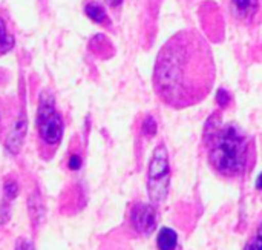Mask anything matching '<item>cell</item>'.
Returning <instances> with one entry per match:
<instances>
[{
    "label": "cell",
    "instance_id": "obj_1",
    "mask_svg": "<svg viewBox=\"0 0 262 250\" xmlns=\"http://www.w3.org/2000/svg\"><path fill=\"white\" fill-rule=\"evenodd\" d=\"M154 89L173 109L203 101L215 81V60L207 40L195 29L173 34L160 49L154 68Z\"/></svg>",
    "mask_w": 262,
    "mask_h": 250
},
{
    "label": "cell",
    "instance_id": "obj_2",
    "mask_svg": "<svg viewBox=\"0 0 262 250\" xmlns=\"http://www.w3.org/2000/svg\"><path fill=\"white\" fill-rule=\"evenodd\" d=\"M209 163L221 177L235 178L244 174L249 161L250 140L233 121H223L221 114L210 115L204 128Z\"/></svg>",
    "mask_w": 262,
    "mask_h": 250
},
{
    "label": "cell",
    "instance_id": "obj_3",
    "mask_svg": "<svg viewBox=\"0 0 262 250\" xmlns=\"http://www.w3.org/2000/svg\"><path fill=\"white\" fill-rule=\"evenodd\" d=\"M37 134L43 146L46 148H57L63 138V118L61 114L55 108V98L51 91H41L38 97V108H37Z\"/></svg>",
    "mask_w": 262,
    "mask_h": 250
},
{
    "label": "cell",
    "instance_id": "obj_4",
    "mask_svg": "<svg viewBox=\"0 0 262 250\" xmlns=\"http://www.w3.org/2000/svg\"><path fill=\"white\" fill-rule=\"evenodd\" d=\"M169 177H170L169 155L166 146L161 143L154 149L149 163V171H147V187H149V198L152 204H160L163 200H166Z\"/></svg>",
    "mask_w": 262,
    "mask_h": 250
},
{
    "label": "cell",
    "instance_id": "obj_5",
    "mask_svg": "<svg viewBox=\"0 0 262 250\" xmlns=\"http://www.w3.org/2000/svg\"><path fill=\"white\" fill-rule=\"evenodd\" d=\"M130 226L141 235H149L157 226V212L152 204L137 203L130 209Z\"/></svg>",
    "mask_w": 262,
    "mask_h": 250
},
{
    "label": "cell",
    "instance_id": "obj_6",
    "mask_svg": "<svg viewBox=\"0 0 262 250\" xmlns=\"http://www.w3.org/2000/svg\"><path fill=\"white\" fill-rule=\"evenodd\" d=\"M26 131H28V117H26V109L23 105L5 141V149L9 155H17L20 152L25 137H26Z\"/></svg>",
    "mask_w": 262,
    "mask_h": 250
},
{
    "label": "cell",
    "instance_id": "obj_7",
    "mask_svg": "<svg viewBox=\"0 0 262 250\" xmlns=\"http://www.w3.org/2000/svg\"><path fill=\"white\" fill-rule=\"evenodd\" d=\"M258 11L259 0H230L232 15L243 23H250Z\"/></svg>",
    "mask_w": 262,
    "mask_h": 250
},
{
    "label": "cell",
    "instance_id": "obj_8",
    "mask_svg": "<svg viewBox=\"0 0 262 250\" xmlns=\"http://www.w3.org/2000/svg\"><path fill=\"white\" fill-rule=\"evenodd\" d=\"M15 45V37L11 32V20L6 9L0 8V57L12 51Z\"/></svg>",
    "mask_w": 262,
    "mask_h": 250
},
{
    "label": "cell",
    "instance_id": "obj_9",
    "mask_svg": "<svg viewBox=\"0 0 262 250\" xmlns=\"http://www.w3.org/2000/svg\"><path fill=\"white\" fill-rule=\"evenodd\" d=\"M28 209H29L32 226L37 227L40 224V221L43 220V217H45V204H43V200H41L38 192H32V195L29 197Z\"/></svg>",
    "mask_w": 262,
    "mask_h": 250
},
{
    "label": "cell",
    "instance_id": "obj_10",
    "mask_svg": "<svg viewBox=\"0 0 262 250\" xmlns=\"http://www.w3.org/2000/svg\"><path fill=\"white\" fill-rule=\"evenodd\" d=\"M178 244V235L170 227H163L157 237V247L158 250H175Z\"/></svg>",
    "mask_w": 262,
    "mask_h": 250
},
{
    "label": "cell",
    "instance_id": "obj_11",
    "mask_svg": "<svg viewBox=\"0 0 262 250\" xmlns=\"http://www.w3.org/2000/svg\"><path fill=\"white\" fill-rule=\"evenodd\" d=\"M84 12L92 22H95L98 25H107L109 23V17L106 14V9L97 2H88L84 5Z\"/></svg>",
    "mask_w": 262,
    "mask_h": 250
},
{
    "label": "cell",
    "instance_id": "obj_12",
    "mask_svg": "<svg viewBox=\"0 0 262 250\" xmlns=\"http://www.w3.org/2000/svg\"><path fill=\"white\" fill-rule=\"evenodd\" d=\"M18 184L15 180L12 178H8L5 180V184H3V194H5V201H12L17 198L18 195Z\"/></svg>",
    "mask_w": 262,
    "mask_h": 250
},
{
    "label": "cell",
    "instance_id": "obj_13",
    "mask_svg": "<svg viewBox=\"0 0 262 250\" xmlns=\"http://www.w3.org/2000/svg\"><path fill=\"white\" fill-rule=\"evenodd\" d=\"M141 132L146 137H154L157 134V121H155L154 117H146L144 118L143 126H141Z\"/></svg>",
    "mask_w": 262,
    "mask_h": 250
},
{
    "label": "cell",
    "instance_id": "obj_14",
    "mask_svg": "<svg viewBox=\"0 0 262 250\" xmlns=\"http://www.w3.org/2000/svg\"><path fill=\"white\" fill-rule=\"evenodd\" d=\"M216 101L221 108H227L229 103H230V94L224 89H220L218 94H216Z\"/></svg>",
    "mask_w": 262,
    "mask_h": 250
},
{
    "label": "cell",
    "instance_id": "obj_15",
    "mask_svg": "<svg viewBox=\"0 0 262 250\" xmlns=\"http://www.w3.org/2000/svg\"><path fill=\"white\" fill-rule=\"evenodd\" d=\"M81 164H83V160L78 154H72L68 160V168L71 171H78L81 168Z\"/></svg>",
    "mask_w": 262,
    "mask_h": 250
},
{
    "label": "cell",
    "instance_id": "obj_16",
    "mask_svg": "<svg viewBox=\"0 0 262 250\" xmlns=\"http://www.w3.org/2000/svg\"><path fill=\"white\" fill-rule=\"evenodd\" d=\"M15 250H35L34 244L28 238H18L15 243Z\"/></svg>",
    "mask_w": 262,
    "mask_h": 250
},
{
    "label": "cell",
    "instance_id": "obj_17",
    "mask_svg": "<svg viewBox=\"0 0 262 250\" xmlns=\"http://www.w3.org/2000/svg\"><path fill=\"white\" fill-rule=\"evenodd\" d=\"M244 250H262V240L255 235L252 240H249V241H247V244H246Z\"/></svg>",
    "mask_w": 262,
    "mask_h": 250
},
{
    "label": "cell",
    "instance_id": "obj_18",
    "mask_svg": "<svg viewBox=\"0 0 262 250\" xmlns=\"http://www.w3.org/2000/svg\"><path fill=\"white\" fill-rule=\"evenodd\" d=\"M111 8H118L121 3H123V0H104Z\"/></svg>",
    "mask_w": 262,
    "mask_h": 250
},
{
    "label": "cell",
    "instance_id": "obj_19",
    "mask_svg": "<svg viewBox=\"0 0 262 250\" xmlns=\"http://www.w3.org/2000/svg\"><path fill=\"white\" fill-rule=\"evenodd\" d=\"M256 189L262 191V174L258 177V180H256Z\"/></svg>",
    "mask_w": 262,
    "mask_h": 250
},
{
    "label": "cell",
    "instance_id": "obj_20",
    "mask_svg": "<svg viewBox=\"0 0 262 250\" xmlns=\"http://www.w3.org/2000/svg\"><path fill=\"white\" fill-rule=\"evenodd\" d=\"M256 237H258V238H261V240H262V223L259 224L258 231H256Z\"/></svg>",
    "mask_w": 262,
    "mask_h": 250
},
{
    "label": "cell",
    "instance_id": "obj_21",
    "mask_svg": "<svg viewBox=\"0 0 262 250\" xmlns=\"http://www.w3.org/2000/svg\"><path fill=\"white\" fill-rule=\"evenodd\" d=\"M0 121H2V114H0Z\"/></svg>",
    "mask_w": 262,
    "mask_h": 250
}]
</instances>
